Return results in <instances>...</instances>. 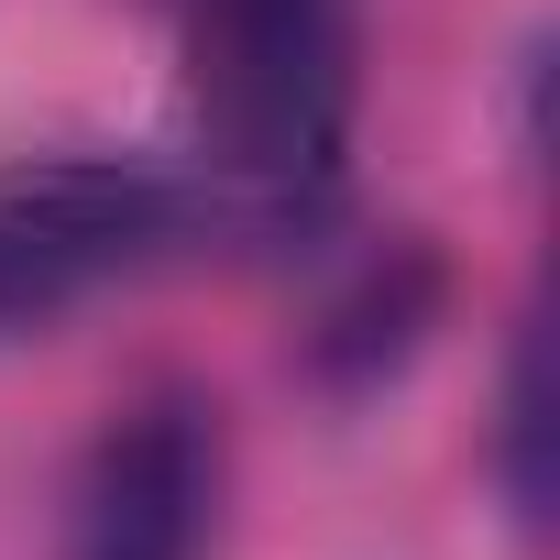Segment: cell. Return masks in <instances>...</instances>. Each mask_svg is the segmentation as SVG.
Listing matches in <instances>:
<instances>
[{
    "mask_svg": "<svg viewBox=\"0 0 560 560\" xmlns=\"http://www.w3.org/2000/svg\"><path fill=\"white\" fill-rule=\"evenodd\" d=\"M176 12L198 220L242 242H319L352 187L363 0H176Z\"/></svg>",
    "mask_w": 560,
    "mask_h": 560,
    "instance_id": "1",
    "label": "cell"
},
{
    "mask_svg": "<svg viewBox=\"0 0 560 560\" xmlns=\"http://www.w3.org/2000/svg\"><path fill=\"white\" fill-rule=\"evenodd\" d=\"M187 231H209L198 187L143 154H45L0 176V341L45 330L110 275H143Z\"/></svg>",
    "mask_w": 560,
    "mask_h": 560,
    "instance_id": "2",
    "label": "cell"
},
{
    "mask_svg": "<svg viewBox=\"0 0 560 560\" xmlns=\"http://www.w3.org/2000/svg\"><path fill=\"white\" fill-rule=\"evenodd\" d=\"M220 418L187 385L132 396L67 472V516H56V560H209L220 549Z\"/></svg>",
    "mask_w": 560,
    "mask_h": 560,
    "instance_id": "3",
    "label": "cell"
},
{
    "mask_svg": "<svg viewBox=\"0 0 560 560\" xmlns=\"http://www.w3.org/2000/svg\"><path fill=\"white\" fill-rule=\"evenodd\" d=\"M429 319H440V264H429L418 242H385L352 287L319 308V330H308V374H319L330 396H374V385L418 352Z\"/></svg>",
    "mask_w": 560,
    "mask_h": 560,
    "instance_id": "4",
    "label": "cell"
},
{
    "mask_svg": "<svg viewBox=\"0 0 560 560\" xmlns=\"http://www.w3.org/2000/svg\"><path fill=\"white\" fill-rule=\"evenodd\" d=\"M494 494L505 516L538 538L549 527V330L516 319L505 341V385H494Z\"/></svg>",
    "mask_w": 560,
    "mask_h": 560,
    "instance_id": "5",
    "label": "cell"
}]
</instances>
